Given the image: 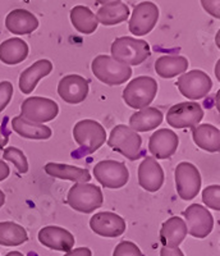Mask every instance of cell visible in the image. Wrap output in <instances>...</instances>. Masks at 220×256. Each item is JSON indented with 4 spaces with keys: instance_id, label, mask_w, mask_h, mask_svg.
Listing matches in <instances>:
<instances>
[{
    "instance_id": "38",
    "label": "cell",
    "mask_w": 220,
    "mask_h": 256,
    "mask_svg": "<svg viewBox=\"0 0 220 256\" xmlns=\"http://www.w3.org/2000/svg\"><path fill=\"white\" fill-rule=\"evenodd\" d=\"M9 173H10V169H9L8 164L4 162V160L0 159V182L9 177Z\"/></svg>"
},
{
    "instance_id": "14",
    "label": "cell",
    "mask_w": 220,
    "mask_h": 256,
    "mask_svg": "<svg viewBox=\"0 0 220 256\" xmlns=\"http://www.w3.org/2000/svg\"><path fill=\"white\" fill-rule=\"evenodd\" d=\"M90 228L98 236L116 238L124 233L126 222L116 212H100L90 219Z\"/></svg>"
},
{
    "instance_id": "19",
    "label": "cell",
    "mask_w": 220,
    "mask_h": 256,
    "mask_svg": "<svg viewBox=\"0 0 220 256\" xmlns=\"http://www.w3.org/2000/svg\"><path fill=\"white\" fill-rule=\"evenodd\" d=\"M52 70V63L48 59H40L35 62L31 67L24 70L20 76V90L24 95H30L35 90L38 82L48 77Z\"/></svg>"
},
{
    "instance_id": "44",
    "label": "cell",
    "mask_w": 220,
    "mask_h": 256,
    "mask_svg": "<svg viewBox=\"0 0 220 256\" xmlns=\"http://www.w3.org/2000/svg\"><path fill=\"white\" fill-rule=\"evenodd\" d=\"M219 95H220V92H219V91H218L216 95H215V100H216V109H218V110H219V109H220V105H219Z\"/></svg>"
},
{
    "instance_id": "35",
    "label": "cell",
    "mask_w": 220,
    "mask_h": 256,
    "mask_svg": "<svg viewBox=\"0 0 220 256\" xmlns=\"http://www.w3.org/2000/svg\"><path fill=\"white\" fill-rule=\"evenodd\" d=\"M201 6L206 12L214 18H220V0H200Z\"/></svg>"
},
{
    "instance_id": "21",
    "label": "cell",
    "mask_w": 220,
    "mask_h": 256,
    "mask_svg": "<svg viewBox=\"0 0 220 256\" xmlns=\"http://www.w3.org/2000/svg\"><path fill=\"white\" fill-rule=\"evenodd\" d=\"M187 236V227L180 216H172L160 228V242L164 248H178Z\"/></svg>"
},
{
    "instance_id": "3",
    "label": "cell",
    "mask_w": 220,
    "mask_h": 256,
    "mask_svg": "<svg viewBox=\"0 0 220 256\" xmlns=\"http://www.w3.org/2000/svg\"><path fill=\"white\" fill-rule=\"evenodd\" d=\"M158 92V82L150 76H140L130 81L123 90V100L132 109L150 106Z\"/></svg>"
},
{
    "instance_id": "22",
    "label": "cell",
    "mask_w": 220,
    "mask_h": 256,
    "mask_svg": "<svg viewBox=\"0 0 220 256\" xmlns=\"http://www.w3.org/2000/svg\"><path fill=\"white\" fill-rule=\"evenodd\" d=\"M44 169L50 177L63 180H72L74 184H87L91 180L88 169L70 166V164L48 163Z\"/></svg>"
},
{
    "instance_id": "20",
    "label": "cell",
    "mask_w": 220,
    "mask_h": 256,
    "mask_svg": "<svg viewBox=\"0 0 220 256\" xmlns=\"http://www.w3.org/2000/svg\"><path fill=\"white\" fill-rule=\"evenodd\" d=\"M6 27L13 35H30L38 30V20L26 9H14L6 16Z\"/></svg>"
},
{
    "instance_id": "43",
    "label": "cell",
    "mask_w": 220,
    "mask_h": 256,
    "mask_svg": "<svg viewBox=\"0 0 220 256\" xmlns=\"http://www.w3.org/2000/svg\"><path fill=\"white\" fill-rule=\"evenodd\" d=\"M219 67H220V62H216V66H215V73H216V78L218 81H220V74H219Z\"/></svg>"
},
{
    "instance_id": "45",
    "label": "cell",
    "mask_w": 220,
    "mask_h": 256,
    "mask_svg": "<svg viewBox=\"0 0 220 256\" xmlns=\"http://www.w3.org/2000/svg\"><path fill=\"white\" fill-rule=\"evenodd\" d=\"M219 36H220V32H218V34H216V45H218V48H220V44H219Z\"/></svg>"
},
{
    "instance_id": "34",
    "label": "cell",
    "mask_w": 220,
    "mask_h": 256,
    "mask_svg": "<svg viewBox=\"0 0 220 256\" xmlns=\"http://www.w3.org/2000/svg\"><path fill=\"white\" fill-rule=\"evenodd\" d=\"M13 96V84L9 81L0 82V113L6 108Z\"/></svg>"
},
{
    "instance_id": "33",
    "label": "cell",
    "mask_w": 220,
    "mask_h": 256,
    "mask_svg": "<svg viewBox=\"0 0 220 256\" xmlns=\"http://www.w3.org/2000/svg\"><path fill=\"white\" fill-rule=\"evenodd\" d=\"M113 256H144V254L136 244L130 241H123L116 244Z\"/></svg>"
},
{
    "instance_id": "5",
    "label": "cell",
    "mask_w": 220,
    "mask_h": 256,
    "mask_svg": "<svg viewBox=\"0 0 220 256\" xmlns=\"http://www.w3.org/2000/svg\"><path fill=\"white\" fill-rule=\"evenodd\" d=\"M108 145L116 152L122 154L128 160L140 159L142 155V138L132 128L124 124H118L112 130Z\"/></svg>"
},
{
    "instance_id": "26",
    "label": "cell",
    "mask_w": 220,
    "mask_h": 256,
    "mask_svg": "<svg viewBox=\"0 0 220 256\" xmlns=\"http://www.w3.org/2000/svg\"><path fill=\"white\" fill-rule=\"evenodd\" d=\"M12 128L17 134L28 140H49L52 137V128L40 123L24 120V116H17L12 120Z\"/></svg>"
},
{
    "instance_id": "24",
    "label": "cell",
    "mask_w": 220,
    "mask_h": 256,
    "mask_svg": "<svg viewBox=\"0 0 220 256\" xmlns=\"http://www.w3.org/2000/svg\"><path fill=\"white\" fill-rule=\"evenodd\" d=\"M28 52V45L20 38H8L0 44V60L8 66H16L26 60Z\"/></svg>"
},
{
    "instance_id": "2",
    "label": "cell",
    "mask_w": 220,
    "mask_h": 256,
    "mask_svg": "<svg viewBox=\"0 0 220 256\" xmlns=\"http://www.w3.org/2000/svg\"><path fill=\"white\" fill-rule=\"evenodd\" d=\"M94 76L109 86H118L130 81L132 68L130 66L116 60L113 56H98L91 64Z\"/></svg>"
},
{
    "instance_id": "1",
    "label": "cell",
    "mask_w": 220,
    "mask_h": 256,
    "mask_svg": "<svg viewBox=\"0 0 220 256\" xmlns=\"http://www.w3.org/2000/svg\"><path fill=\"white\" fill-rule=\"evenodd\" d=\"M110 52L116 60L127 64L130 67L140 66L151 56V49L148 41L130 36L116 38L110 48Z\"/></svg>"
},
{
    "instance_id": "42",
    "label": "cell",
    "mask_w": 220,
    "mask_h": 256,
    "mask_svg": "<svg viewBox=\"0 0 220 256\" xmlns=\"http://www.w3.org/2000/svg\"><path fill=\"white\" fill-rule=\"evenodd\" d=\"M6 256H24V255L22 252H20V251H10V252L6 254Z\"/></svg>"
},
{
    "instance_id": "29",
    "label": "cell",
    "mask_w": 220,
    "mask_h": 256,
    "mask_svg": "<svg viewBox=\"0 0 220 256\" xmlns=\"http://www.w3.org/2000/svg\"><path fill=\"white\" fill-rule=\"evenodd\" d=\"M95 16L98 24H102V26H116L130 18V8L120 2L114 6H102Z\"/></svg>"
},
{
    "instance_id": "9",
    "label": "cell",
    "mask_w": 220,
    "mask_h": 256,
    "mask_svg": "<svg viewBox=\"0 0 220 256\" xmlns=\"http://www.w3.org/2000/svg\"><path fill=\"white\" fill-rule=\"evenodd\" d=\"M58 114L59 105L54 100L42 96L27 98L20 105V116L40 124L55 120Z\"/></svg>"
},
{
    "instance_id": "13",
    "label": "cell",
    "mask_w": 220,
    "mask_h": 256,
    "mask_svg": "<svg viewBox=\"0 0 220 256\" xmlns=\"http://www.w3.org/2000/svg\"><path fill=\"white\" fill-rule=\"evenodd\" d=\"M187 233L196 238H205L214 228V216L200 204H192L183 212Z\"/></svg>"
},
{
    "instance_id": "16",
    "label": "cell",
    "mask_w": 220,
    "mask_h": 256,
    "mask_svg": "<svg viewBox=\"0 0 220 256\" xmlns=\"http://www.w3.org/2000/svg\"><path fill=\"white\" fill-rule=\"evenodd\" d=\"M180 145V138L172 130L162 128L151 134L148 140V152L154 159L165 160L173 156Z\"/></svg>"
},
{
    "instance_id": "32",
    "label": "cell",
    "mask_w": 220,
    "mask_h": 256,
    "mask_svg": "<svg viewBox=\"0 0 220 256\" xmlns=\"http://www.w3.org/2000/svg\"><path fill=\"white\" fill-rule=\"evenodd\" d=\"M202 202L212 210H220V186L212 184L202 190Z\"/></svg>"
},
{
    "instance_id": "28",
    "label": "cell",
    "mask_w": 220,
    "mask_h": 256,
    "mask_svg": "<svg viewBox=\"0 0 220 256\" xmlns=\"http://www.w3.org/2000/svg\"><path fill=\"white\" fill-rule=\"evenodd\" d=\"M70 22H72L73 27L84 35H91L98 26L95 13L84 6H77L72 8Z\"/></svg>"
},
{
    "instance_id": "17",
    "label": "cell",
    "mask_w": 220,
    "mask_h": 256,
    "mask_svg": "<svg viewBox=\"0 0 220 256\" xmlns=\"http://www.w3.org/2000/svg\"><path fill=\"white\" fill-rule=\"evenodd\" d=\"M138 184L148 192H156L164 184L165 174L162 166L154 158H145L137 169Z\"/></svg>"
},
{
    "instance_id": "7",
    "label": "cell",
    "mask_w": 220,
    "mask_h": 256,
    "mask_svg": "<svg viewBox=\"0 0 220 256\" xmlns=\"http://www.w3.org/2000/svg\"><path fill=\"white\" fill-rule=\"evenodd\" d=\"M174 180H176L177 194L182 200H194L200 194L202 180H201L200 170L192 163L182 162L178 164L174 170Z\"/></svg>"
},
{
    "instance_id": "37",
    "label": "cell",
    "mask_w": 220,
    "mask_h": 256,
    "mask_svg": "<svg viewBox=\"0 0 220 256\" xmlns=\"http://www.w3.org/2000/svg\"><path fill=\"white\" fill-rule=\"evenodd\" d=\"M160 256H184V254L180 251V248H162V250H160Z\"/></svg>"
},
{
    "instance_id": "30",
    "label": "cell",
    "mask_w": 220,
    "mask_h": 256,
    "mask_svg": "<svg viewBox=\"0 0 220 256\" xmlns=\"http://www.w3.org/2000/svg\"><path fill=\"white\" fill-rule=\"evenodd\" d=\"M28 241L27 230L14 222H0V244L20 246Z\"/></svg>"
},
{
    "instance_id": "40",
    "label": "cell",
    "mask_w": 220,
    "mask_h": 256,
    "mask_svg": "<svg viewBox=\"0 0 220 256\" xmlns=\"http://www.w3.org/2000/svg\"><path fill=\"white\" fill-rule=\"evenodd\" d=\"M122 0H96V3L102 4V6H114V4L120 3Z\"/></svg>"
},
{
    "instance_id": "10",
    "label": "cell",
    "mask_w": 220,
    "mask_h": 256,
    "mask_svg": "<svg viewBox=\"0 0 220 256\" xmlns=\"http://www.w3.org/2000/svg\"><path fill=\"white\" fill-rule=\"evenodd\" d=\"M96 180L105 188L116 190L126 186L130 180L127 166L116 160H102L94 166Z\"/></svg>"
},
{
    "instance_id": "27",
    "label": "cell",
    "mask_w": 220,
    "mask_h": 256,
    "mask_svg": "<svg viewBox=\"0 0 220 256\" xmlns=\"http://www.w3.org/2000/svg\"><path fill=\"white\" fill-rule=\"evenodd\" d=\"M188 60L183 56H162L155 62V70L162 78H173L186 73Z\"/></svg>"
},
{
    "instance_id": "31",
    "label": "cell",
    "mask_w": 220,
    "mask_h": 256,
    "mask_svg": "<svg viewBox=\"0 0 220 256\" xmlns=\"http://www.w3.org/2000/svg\"><path fill=\"white\" fill-rule=\"evenodd\" d=\"M3 159L8 160V162L14 164V166L17 168V170L20 174H24V173L28 172V162H27L26 155L18 148L9 146V148H4Z\"/></svg>"
},
{
    "instance_id": "25",
    "label": "cell",
    "mask_w": 220,
    "mask_h": 256,
    "mask_svg": "<svg viewBox=\"0 0 220 256\" xmlns=\"http://www.w3.org/2000/svg\"><path fill=\"white\" fill-rule=\"evenodd\" d=\"M164 120V116L158 108H144L134 113L130 118V128L134 132H148L159 127Z\"/></svg>"
},
{
    "instance_id": "36",
    "label": "cell",
    "mask_w": 220,
    "mask_h": 256,
    "mask_svg": "<svg viewBox=\"0 0 220 256\" xmlns=\"http://www.w3.org/2000/svg\"><path fill=\"white\" fill-rule=\"evenodd\" d=\"M64 256H92V252L88 248H74V250H70L68 252H66Z\"/></svg>"
},
{
    "instance_id": "39",
    "label": "cell",
    "mask_w": 220,
    "mask_h": 256,
    "mask_svg": "<svg viewBox=\"0 0 220 256\" xmlns=\"http://www.w3.org/2000/svg\"><path fill=\"white\" fill-rule=\"evenodd\" d=\"M8 141H9L8 134H6L3 128L0 127V148H6V145L8 144Z\"/></svg>"
},
{
    "instance_id": "41",
    "label": "cell",
    "mask_w": 220,
    "mask_h": 256,
    "mask_svg": "<svg viewBox=\"0 0 220 256\" xmlns=\"http://www.w3.org/2000/svg\"><path fill=\"white\" fill-rule=\"evenodd\" d=\"M4 202H6V194L0 190V208L3 206Z\"/></svg>"
},
{
    "instance_id": "23",
    "label": "cell",
    "mask_w": 220,
    "mask_h": 256,
    "mask_svg": "<svg viewBox=\"0 0 220 256\" xmlns=\"http://www.w3.org/2000/svg\"><path fill=\"white\" fill-rule=\"evenodd\" d=\"M192 138L205 152H218L220 150V131L215 126L208 123L197 124L192 128Z\"/></svg>"
},
{
    "instance_id": "15",
    "label": "cell",
    "mask_w": 220,
    "mask_h": 256,
    "mask_svg": "<svg viewBox=\"0 0 220 256\" xmlns=\"http://www.w3.org/2000/svg\"><path fill=\"white\" fill-rule=\"evenodd\" d=\"M90 92V84L80 74L64 76L58 84V95L68 104L84 102Z\"/></svg>"
},
{
    "instance_id": "4",
    "label": "cell",
    "mask_w": 220,
    "mask_h": 256,
    "mask_svg": "<svg viewBox=\"0 0 220 256\" xmlns=\"http://www.w3.org/2000/svg\"><path fill=\"white\" fill-rule=\"evenodd\" d=\"M102 191L92 184H74L67 195V204L73 210L84 214L92 212L102 206Z\"/></svg>"
},
{
    "instance_id": "11",
    "label": "cell",
    "mask_w": 220,
    "mask_h": 256,
    "mask_svg": "<svg viewBox=\"0 0 220 256\" xmlns=\"http://www.w3.org/2000/svg\"><path fill=\"white\" fill-rule=\"evenodd\" d=\"M165 118L173 128H194L202 120L204 109L196 102H178L169 109Z\"/></svg>"
},
{
    "instance_id": "18",
    "label": "cell",
    "mask_w": 220,
    "mask_h": 256,
    "mask_svg": "<svg viewBox=\"0 0 220 256\" xmlns=\"http://www.w3.org/2000/svg\"><path fill=\"white\" fill-rule=\"evenodd\" d=\"M38 241L45 248L54 251L68 252L74 246V237L70 232L58 226H48L38 232Z\"/></svg>"
},
{
    "instance_id": "8",
    "label": "cell",
    "mask_w": 220,
    "mask_h": 256,
    "mask_svg": "<svg viewBox=\"0 0 220 256\" xmlns=\"http://www.w3.org/2000/svg\"><path fill=\"white\" fill-rule=\"evenodd\" d=\"M180 92L190 102L204 99L212 88V81L208 73L200 70H194L180 74L177 80Z\"/></svg>"
},
{
    "instance_id": "6",
    "label": "cell",
    "mask_w": 220,
    "mask_h": 256,
    "mask_svg": "<svg viewBox=\"0 0 220 256\" xmlns=\"http://www.w3.org/2000/svg\"><path fill=\"white\" fill-rule=\"evenodd\" d=\"M73 138L86 154H92L106 141V131L94 120H80L73 127Z\"/></svg>"
},
{
    "instance_id": "12",
    "label": "cell",
    "mask_w": 220,
    "mask_h": 256,
    "mask_svg": "<svg viewBox=\"0 0 220 256\" xmlns=\"http://www.w3.org/2000/svg\"><path fill=\"white\" fill-rule=\"evenodd\" d=\"M159 8L152 2H142L134 6L130 14L128 30L134 36H145L156 26L159 20Z\"/></svg>"
}]
</instances>
